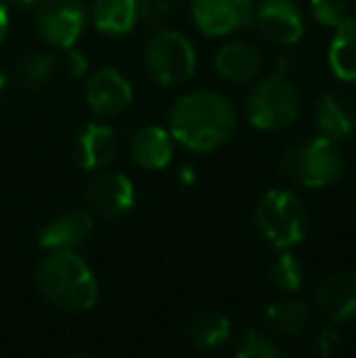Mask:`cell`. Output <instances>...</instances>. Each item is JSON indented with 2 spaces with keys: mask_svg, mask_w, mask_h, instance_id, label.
<instances>
[{
  "mask_svg": "<svg viewBox=\"0 0 356 358\" xmlns=\"http://www.w3.org/2000/svg\"><path fill=\"white\" fill-rule=\"evenodd\" d=\"M166 127L176 144L195 154H210L232 139L237 108L220 90L195 88L173 100Z\"/></svg>",
  "mask_w": 356,
  "mask_h": 358,
  "instance_id": "1",
  "label": "cell"
},
{
  "mask_svg": "<svg viewBox=\"0 0 356 358\" xmlns=\"http://www.w3.org/2000/svg\"><path fill=\"white\" fill-rule=\"evenodd\" d=\"M37 287L54 307L88 312L98 300V280L78 254L69 249L49 251L37 266Z\"/></svg>",
  "mask_w": 356,
  "mask_h": 358,
  "instance_id": "2",
  "label": "cell"
},
{
  "mask_svg": "<svg viewBox=\"0 0 356 358\" xmlns=\"http://www.w3.org/2000/svg\"><path fill=\"white\" fill-rule=\"evenodd\" d=\"M303 113V95L293 76L271 71L254 80L244 103L249 124L259 132H280L298 122Z\"/></svg>",
  "mask_w": 356,
  "mask_h": 358,
  "instance_id": "3",
  "label": "cell"
},
{
  "mask_svg": "<svg viewBox=\"0 0 356 358\" xmlns=\"http://www.w3.org/2000/svg\"><path fill=\"white\" fill-rule=\"evenodd\" d=\"M344 151L339 142L327 137H308L298 139L278 159V171L290 183L303 185V188H327L337 183L344 173Z\"/></svg>",
  "mask_w": 356,
  "mask_h": 358,
  "instance_id": "4",
  "label": "cell"
},
{
  "mask_svg": "<svg viewBox=\"0 0 356 358\" xmlns=\"http://www.w3.org/2000/svg\"><path fill=\"white\" fill-rule=\"evenodd\" d=\"M144 71L159 88H180L198 71V52L176 27H159L142 52Z\"/></svg>",
  "mask_w": 356,
  "mask_h": 358,
  "instance_id": "5",
  "label": "cell"
},
{
  "mask_svg": "<svg viewBox=\"0 0 356 358\" xmlns=\"http://www.w3.org/2000/svg\"><path fill=\"white\" fill-rule=\"evenodd\" d=\"M254 224L259 234L269 241L271 246L285 251L303 241L308 215L305 205L293 190L271 188L262 195L254 210Z\"/></svg>",
  "mask_w": 356,
  "mask_h": 358,
  "instance_id": "6",
  "label": "cell"
},
{
  "mask_svg": "<svg viewBox=\"0 0 356 358\" xmlns=\"http://www.w3.org/2000/svg\"><path fill=\"white\" fill-rule=\"evenodd\" d=\"M34 22L39 37L57 49L76 47L90 22L86 0H37Z\"/></svg>",
  "mask_w": 356,
  "mask_h": 358,
  "instance_id": "7",
  "label": "cell"
},
{
  "mask_svg": "<svg viewBox=\"0 0 356 358\" xmlns=\"http://www.w3.org/2000/svg\"><path fill=\"white\" fill-rule=\"evenodd\" d=\"M257 0H190V20L203 37L222 39L254 27Z\"/></svg>",
  "mask_w": 356,
  "mask_h": 358,
  "instance_id": "8",
  "label": "cell"
},
{
  "mask_svg": "<svg viewBox=\"0 0 356 358\" xmlns=\"http://www.w3.org/2000/svg\"><path fill=\"white\" fill-rule=\"evenodd\" d=\"M86 105L95 117H118L132 105L134 88L132 80L120 69L100 66L86 80Z\"/></svg>",
  "mask_w": 356,
  "mask_h": 358,
  "instance_id": "9",
  "label": "cell"
},
{
  "mask_svg": "<svg viewBox=\"0 0 356 358\" xmlns=\"http://www.w3.org/2000/svg\"><path fill=\"white\" fill-rule=\"evenodd\" d=\"M305 13L293 0H262L254 13V27L266 42L293 47L305 34Z\"/></svg>",
  "mask_w": 356,
  "mask_h": 358,
  "instance_id": "10",
  "label": "cell"
},
{
  "mask_svg": "<svg viewBox=\"0 0 356 358\" xmlns=\"http://www.w3.org/2000/svg\"><path fill=\"white\" fill-rule=\"evenodd\" d=\"M213 69L227 83H254L259 76H264L266 57L262 47L249 39H229L215 52Z\"/></svg>",
  "mask_w": 356,
  "mask_h": 358,
  "instance_id": "11",
  "label": "cell"
},
{
  "mask_svg": "<svg viewBox=\"0 0 356 358\" xmlns=\"http://www.w3.org/2000/svg\"><path fill=\"white\" fill-rule=\"evenodd\" d=\"M88 205L103 217H122L134 208L137 200V190L129 176L120 173V171H98L90 178L86 190Z\"/></svg>",
  "mask_w": 356,
  "mask_h": 358,
  "instance_id": "12",
  "label": "cell"
},
{
  "mask_svg": "<svg viewBox=\"0 0 356 358\" xmlns=\"http://www.w3.org/2000/svg\"><path fill=\"white\" fill-rule=\"evenodd\" d=\"M71 154L83 171H105L118 156V134L110 124L88 122L73 134Z\"/></svg>",
  "mask_w": 356,
  "mask_h": 358,
  "instance_id": "13",
  "label": "cell"
},
{
  "mask_svg": "<svg viewBox=\"0 0 356 358\" xmlns=\"http://www.w3.org/2000/svg\"><path fill=\"white\" fill-rule=\"evenodd\" d=\"M313 124L320 137H327L332 142H347L356 132V108L344 93L327 90L315 100Z\"/></svg>",
  "mask_w": 356,
  "mask_h": 358,
  "instance_id": "14",
  "label": "cell"
},
{
  "mask_svg": "<svg viewBox=\"0 0 356 358\" xmlns=\"http://www.w3.org/2000/svg\"><path fill=\"white\" fill-rule=\"evenodd\" d=\"M173 137L164 124H144L129 139V156L144 171H162L173 159Z\"/></svg>",
  "mask_w": 356,
  "mask_h": 358,
  "instance_id": "15",
  "label": "cell"
},
{
  "mask_svg": "<svg viewBox=\"0 0 356 358\" xmlns=\"http://www.w3.org/2000/svg\"><path fill=\"white\" fill-rule=\"evenodd\" d=\"M318 305L332 322H347L356 317V271H334L318 287Z\"/></svg>",
  "mask_w": 356,
  "mask_h": 358,
  "instance_id": "16",
  "label": "cell"
},
{
  "mask_svg": "<svg viewBox=\"0 0 356 358\" xmlns=\"http://www.w3.org/2000/svg\"><path fill=\"white\" fill-rule=\"evenodd\" d=\"M90 231H93V217L83 210H71V213L59 215L39 231V244L47 251H73L88 239Z\"/></svg>",
  "mask_w": 356,
  "mask_h": 358,
  "instance_id": "17",
  "label": "cell"
},
{
  "mask_svg": "<svg viewBox=\"0 0 356 358\" xmlns=\"http://www.w3.org/2000/svg\"><path fill=\"white\" fill-rule=\"evenodd\" d=\"M88 17L105 37H124L139 24L137 0H93Z\"/></svg>",
  "mask_w": 356,
  "mask_h": 358,
  "instance_id": "18",
  "label": "cell"
},
{
  "mask_svg": "<svg viewBox=\"0 0 356 358\" xmlns=\"http://www.w3.org/2000/svg\"><path fill=\"white\" fill-rule=\"evenodd\" d=\"M327 66L337 80L356 85V15L334 29L327 47Z\"/></svg>",
  "mask_w": 356,
  "mask_h": 358,
  "instance_id": "19",
  "label": "cell"
},
{
  "mask_svg": "<svg viewBox=\"0 0 356 358\" xmlns=\"http://www.w3.org/2000/svg\"><path fill=\"white\" fill-rule=\"evenodd\" d=\"M232 336L229 317L215 310H203L188 322V339L200 351H218Z\"/></svg>",
  "mask_w": 356,
  "mask_h": 358,
  "instance_id": "20",
  "label": "cell"
},
{
  "mask_svg": "<svg viewBox=\"0 0 356 358\" xmlns=\"http://www.w3.org/2000/svg\"><path fill=\"white\" fill-rule=\"evenodd\" d=\"M59 71V59L49 52H32L17 64V76L20 85L27 90H42L54 80V76Z\"/></svg>",
  "mask_w": 356,
  "mask_h": 358,
  "instance_id": "21",
  "label": "cell"
},
{
  "mask_svg": "<svg viewBox=\"0 0 356 358\" xmlns=\"http://www.w3.org/2000/svg\"><path fill=\"white\" fill-rule=\"evenodd\" d=\"M264 322L271 331L280 336H298L308 324V310L298 300H278L269 305Z\"/></svg>",
  "mask_w": 356,
  "mask_h": 358,
  "instance_id": "22",
  "label": "cell"
},
{
  "mask_svg": "<svg viewBox=\"0 0 356 358\" xmlns=\"http://www.w3.org/2000/svg\"><path fill=\"white\" fill-rule=\"evenodd\" d=\"M310 17L325 29H337L354 15L352 0H310Z\"/></svg>",
  "mask_w": 356,
  "mask_h": 358,
  "instance_id": "23",
  "label": "cell"
},
{
  "mask_svg": "<svg viewBox=\"0 0 356 358\" xmlns=\"http://www.w3.org/2000/svg\"><path fill=\"white\" fill-rule=\"evenodd\" d=\"M271 280L278 290L295 292L303 285V266L293 254H280L276 264L271 266Z\"/></svg>",
  "mask_w": 356,
  "mask_h": 358,
  "instance_id": "24",
  "label": "cell"
},
{
  "mask_svg": "<svg viewBox=\"0 0 356 358\" xmlns=\"http://www.w3.org/2000/svg\"><path fill=\"white\" fill-rule=\"evenodd\" d=\"M139 24H147L152 29L169 27L173 15L178 13V0H137Z\"/></svg>",
  "mask_w": 356,
  "mask_h": 358,
  "instance_id": "25",
  "label": "cell"
},
{
  "mask_svg": "<svg viewBox=\"0 0 356 358\" xmlns=\"http://www.w3.org/2000/svg\"><path fill=\"white\" fill-rule=\"evenodd\" d=\"M234 358H288L280 346H276L273 341L262 336L257 329H247L244 336L237 344V354Z\"/></svg>",
  "mask_w": 356,
  "mask_h": 358,
  "instance_id": "26",
  "label": "cell"
},
{
  "mask_svg": "<svg viewBox=\"0 0 356 358\" xmlns=\"http://www.w3.org/2000/svg\"><path fill=\"white\" fill-rule=\"evenodd\" d=\"M62 59H59V66L66 71V76L71 78H81V76L88 73V59L86 54H81L76 47H69V49H62Z\"/></svg>",
  "mask_w": 356,
  "mask_h": 358,
  "instance_id": "27",
  "label": "cell"
},
{
  "mask_svg": "<svg viewBox=\"0 0 356 358\" xmlns=\"http://www.w3.org/2000/svg\"><path fill=\"white\" fill-rule=\"evenodd\" d=\"M337 346H339V331H337V327H325V329H320V334H318V351H320V356L322 358H332V354L337 351Z\"/></svg>",
  "mask_w": 356,
  "mask_h": 358,
  "instance_id": "28",
  "label": "cell"
},
{
  "mask_svg": "<svg viewBox=\"0 0 356 358\" xmlns=\"http://www.w3.org/2000/svg\"><path fill=\"white\" fill-rule=\"evenodd\" d=\"M295 69H298V57H295L293 52L280 54V57L276 59V64H273V71L285 73V76H295Z\"/></svg>",
  "mask_w": 356,
  "mask_h": 358,
  "instance_id": "29",
  "label": "cell"
},
{
  "mask_svg": "<svg viewBox=\"0 0 356 358\" xmlns=\"http://www.w3.org/2000/svg\"><path fill=\"white\" fill-rule=\"evenodd\" d=\"M8 29H10V5L8 0H0V44H3Z\"/></svg>",
  "mask_w": 356,
  "mask_h": 358,
  "instance_id": "30",
  "label": "cell"
},
{
  "mask_svg": "<svg viewBox=\"0 0 356 358\" xmlns=\"http://www.w3.org/2000/svg\"><path fill=\"white\" fill-rule=\"evenodd\" d=\"M8 5H13V8H20V10H34L37 0H8Z\"/></svg>",
  "mask_w": 356,
  "mask_h": 358,
  "instance_id": "31",
  "label": "cell"
},
{
  "mask_svg": "<svg viewBox=\"0 0 356 358\" xmlns=\"http://www.w3.org/2000/svg\"><path fill=\"white\" fill-rule=\"evenodd\" d=\"M178 176H180V183H185V185H190L195 180V173H193V169H190V166H183Z\"/></svg>",
  "mask_w": 356,
  "mask_h": 358,
  "instance_id": "32",
  "label": "cell"
},
{
  "mask_svg": "<svg viewBox=\"0 0 356 358\" xmlns=\"http://www.w3.org/2000/svg\"><path fill=\"white\" fill-rule=\"evenodd\" d=\"M5 88H8V76H5V71L0 69V98H3Z\"/></svg>",
  "mask_w": 356,
  "mask_h": 358,
  "instance_id": "33",
  "label": "cell"
},
{
  "mask_svg": "<svg viewBox=\"0 0 356 358\" xmlns=\"http://www.w3.org/2000/svg\"><path fill=\"white\" fill-rule=\"evenodd\" d=\"M71 358H93V356H88V354H76V356H71Z\"/></svg>",
  "mask_w": 356,
  "mask_h": 358,
  "instance_id": "34",
  "label": "cell"
},
{
  "mask_svg": "<svg viewBox=\"0 0 356 358\" xmlns=\"http://www.w3.org/2000/svg\"><path fill=\"white\" fill-rule=\"evenodd\" d=\"M352 10H354V15H356V0H352Z\"/></svg>",
  "mask_w": 356,
  "mask_h": 358,
  "instance_id": "35",
  "label": "cell"
},
{
  "mask_svg": "<svg viewBox=\"0 0 356 358\" xmlns=\"http://www.w3.org/2000/svg\"><path fill=\"white\" fill-rule=\"evenodd\" d=\"M354 164H356V154H354Z\"/></svg>",
  "mask_w": 356,
  "mask_h": 358,
  "instance_id": "36",
  "label": "cell"
}]
</instances>
